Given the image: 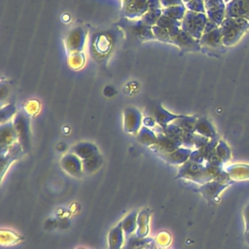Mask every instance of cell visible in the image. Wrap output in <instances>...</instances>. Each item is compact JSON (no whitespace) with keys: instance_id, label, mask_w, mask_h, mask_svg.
I'll use <instances>...</instances> for the list:
<instances>
[{"instance_id":"17","label":"cell","mask_w":249,"mask_h":249,"mask_svg":"<svg viewBox=\"0 0 249 249\" xmlns=\"http://www.w3.org/2000/svg\"><path fill=\"white\" fill-rule=\"evenodd\" d=\"M192 153V149L185 148V147H180L177 150L173 151L172 153L165 154V155H160L162 156V159L169 164L171 165H182L185 163L187 160H189L190 155Z\"/></svg>"},{"instance_id":"46","label":"cell","mask_w":249,"mask_h":249,"mask_svg":"<svg viewBox=\"0 0 249 249\" xmlns=\"http://www.w3.org/2000/svg\"><path fill=\"white\" fill-rule=\"evenodd\" d=\"M182 1H183L184 4H187V3H189L191 0H182Z\"/></svg>"},{"instance_id":"16","label":"cell","mask_w":249,"mask_h":249,"mask_svg":"<svg viewBox=\"0 0 249 249\" xmlns=\"http://www.w3.org/2000/svg\"><path fill=\"white\" fill-rule=\"evenodd\" d=\"M182 115H176L168 112L166 109L162 107L160 103H157L154 108L153 117L155 118L157 124L161 128L166 127L170 123H172L174 120L180 118Z\"/></svg>"},{"instance_id":"14","label":"cell","mask_w":249,"mask_h":249,"mask_svg":"<svg viewBox=\"0 0 249 249\" xmlns=\"http://www.w3.org/2000/svg\"><path fill=\"white\" fill-rule=\"evenodd\" d=\"M234 17L249 19V0H231L226 3V18Z\"/></svg>"},{"instance_id":"3","label":"cell","mask_w":249,"mask_h":249,"mask_svg":"<svg viewBox=\"0 0 249 249\" xmlns=\"http://www.w3.org/2000/svg\"><path fill=\"white\" fill-rule=\"evenodd\" d=\"M15 129L18 133V143L27 153L30 149V117L25 111H19L13 118Z\"/></svg>"},{"instance_id":"6","label":"cell","mask_w":249,"mask_h":249,"mask_svg":"<svg viewBox=\"0 0 249 249\" xmlns=\"http://www.w3.org/2000/svg\"><path fill=\"white\" fill-rule=\"evenodd\" d=\"M149 11L147 0H122L123 16L128 19H138Z\"/></svg>"},{"instance_id":"23","label":"cell","mask_w":249,"mask_h":249,"mask_svg":"<svg viewBox=\"0 0 249 249\" xmlns=\"http://www.w3.org/2000/svg\"><path fill=\"white\" fill-rule=\"evenodd\" d=\"M136 139L144 146L153 147L157 143V133L145 125H142L136 134Z\"/></svg>"},{"instance_id":"37","label":"cell","mask_w":249,"mask_h":249,"mask_svg":"<svg viewBox=\"0 0 249 249\" xmlns=\"http://www.w3.org/2000/svg\"><path fill=\"white\" fill-rule=\"evenodd\" d=\"M195 134L196 132L193 131H184L182 136V146L193 150L195 148Z\"/></svg>"},{"instance_id":"38","label":"cell","mask_w":249,"mask_h":249,"mask_svg":"<svg viewBox=\"0 0 249 249\" xmlns=\"http://www.w3.org/2000/svg\"><path fill=\"white\" fill-rule=\"evenodd\" d=\"M189 160L196 162V163L203 164V161L205 160V158L203 157V155L201 154V152L198 149H195V150H192Z\"/></svg>"},{"instance_id":"27","label":"cell","mask_w":249,"mask_h":249,"mask_svg":"<svg viewBox=\"0 0 249 249\" xmlns=\"http://www.w3.org/2000/svg\"><path fill=\"white\" fill-rule=\"evenodd\" d=\"M197 117L196 116H185L182 115L180 118L174 120L172 123L180 126L184 131H193L195 132L196 124L197 121Z\"/></svg>"},{"instance_id":"42","label":"cell","mask_w":249,"mask_h":249,"mask_svg":"<svg viewBox=\"0 0 249 249\" xmlns=\"http://www.w3.org/2000/svg\"><path fill=\"white\" fill-rule=\"evenodd\" d=\"M143 125L149 127V128H152V127H156L158 125L156 120L154 117H144L143 118V122H142Z\"/></svg>"},{"instance_id":"11","label":"cell","mask_w":249,"mask_h":249,"mask_svg":"<svg viewBox=\"0 0 249 249\" xmlns=\"http://www.w3.org/2000/svg\"><path fill=\"white\" fill-rule=\"evenodd\" d=\"M205 14L219 26L226 18V2L224 0H203Z\"/></svg>"},{"instance_id":"4","label":"cell","mask_w":249,"mask_h":249,"mask_svg":"<svg viewBox=\"0 0 249 249\" xmlns=\"http://www.w3.org/2000/svg\"><path fill=\"white\" fill-rule=\"evenodd\" d=\"M176 178L187 179L199 184H204L209 181L204 172V165L191 160H187L179 166Z\"/></svg>"},{"instance_id":"31","label":"cell","mask_w":249,"mask_h":249,"mask_svg":"<svg viewBox=\"0 0 249 249\" xmlns=\"http://www.w3.org/2000/svg\"><path fill=\"white\" fill-rule=\"evenodd\" d=\"M162 132L166 136L175 140H180V141H182V136L184 134V130L173 123H170L166 127L162 128Z\"/></svg>"},{"instance_id":"21","label":"cell","mask_w":249,"mask_h":249,"mask_svg":"<svg viewBox=\"0 0 249 249\" xmlns=\"http://www.w3.org/2000/svg\"><path fill=\"white\" fill-rule=\"evenodd\" d=\"M195 132L197 134H200L202 136H205L209 139H214V138H218L216 130L214 128V126L212 125V124L204 117L202 118H198L196 124V128H195Z\"/></svg>"},{"instance_id":"35","label":"cell","mask_w":249,"mask_h":249,"mask_svg":"<svg viewBox=\"0 0 249 249\" xmlns=\"http://www.w3.org/2000/svg\"><path fill=\"white\" fill-rule=\"evenodd\" d=\"M185 6L189 11L205 14V6L203 0H191L189 3L185 4Z\"/></svg>"},{"instance_id":"28","label":"cell","mask_w":249,"mask_h":249,"mask_svg":"<svg viewBox=\"0 0 249 249\" xmlns=\"http://www.w3.org/2000/svg\"><path fill=\"white\" fill-rule=\"evenodd\" d=\"M186 12H187V8H186L185 4L162 9V15L169 17L173 19L179 20V21H181L183 19Z\"/></svg>"},{"instance_id":"34","label":"cell","mask_w":249,"mask_h":249,"mask_svg":"<svg viewBox=\"0 0 249 249\" xmlns=\"http://www.w3.org/2000/svg\"><path fill=\"white\" fill-rule=\"evenodd\" d=\"M84 62H85V56L81 52L74 53L70 54V57H69V66L70 67H72L74 69H78L83 66Z\"/></svg>"},{"instance_id":"30","label":"cell","mask_w":249,"mask_h":249,"mask_svg":"<svg viewBox=\"0 0 249 249\" xmlns=\"http://www.w3.org/2000/svg\"><path fill=\"white\" fill-rule=\"evenodd\" d=\"M223 185L217 183V182H207L204 183L200 186V188L198 189V191H200L202 193L203 196H216L222 189H223Z\"/></svg>"},{"instance_id":"39","label":"cell","mask_w":249,"mask_h":249,"mask_svg":"<svg viewBox=\"0 0 249 249\" xmlns=\"http://www.w3.org/2000/svg\"><path fill=\"white\" fill-rule=\"evenodd\" d=\"M209 140H210L209 138L196 133L195 134V149H200V148L204 147L209 142Z\"/></svg>"},{"instance_id":"41","label":"cell","mask_w":249,"mask_h":249,"mask_svg":"<svg viewBox=\"0 0 249 249\" xmlns=\"http://www.w3.org/2000/svg\"><path fill=\"white\" fill-rule=\"evenodd\" d=\"M219 25L213 21L211 18H207L206 20V23H205V26H204V31L203 33H207V32H210L212 30H215L216 28H218Z\"/></svg>"},{"instance_id":"8","label":"cell","mask_w":249,"mask_h":249,"mask_svg":"<svg viewBox=\"0 0 249 249\" xmlns=\"http://www.w3.org/2000/svg\"><path fill=\"white\" fill-rule=\"evenodd\" d=\"M141 112L135 107H127L124 112V129L132 134H137L143 125Z\"/></svg>"},{"instance_id":"9","label":"cell","mask_w":249,"mask_h":249,"mask_svg":"<svg viewBox=\"0 0 249 249\" xmlns=\"http://www.w3.org/2000/svg\"><path fill=\"white\" fill-rule=\"evenodd\" d=\"M86 36L87 31L80 26L75 27L70 31L65 40V47L69 54L82 52L85 45Z\"/></svg>"},{"instance_id":"40","label":"cell","mask_w":249,"mask_h":249,"mask_svg":"<svg viewBox=\"0 0 249 249\" xmlns=\"http://www.w3.org/2000/svg\"><path fill=\"white\" fill-rule=\"evenodd\" d=\"M161 8H169L177 5H184L182 0H160Z\"/></svg>"},{"instance_id":"2","label":"cell","mask_w":249,"mask_h":249,"mask_svg":"<svg viewBox=\"0 0 249 249\" xmlns=\"http://www.w3.org/2000/svg\"><path fill=\"white\" fill-rule=\"evenodd\" d=\"M207 18L206 14L187 10L183 19L181 20V28L195 39L199 40L203 34Z\"/></svg>"},{"instance_id":"13","label":"cell","mask_w":249,"mask_h":249,"mask_svg":"<svg viewBox=\"0 0 249 249\" xmlns=\"http://www.w3.org/2000/svg\"><path fill=\"white\" fill-rule=\"evenodd\" d=\"M182 147V141L172 139L166 136L163 132L157 133V143L151 147L153 150L158 152L160 155H165L172 153L178 148Z\"/></svg>"},{"instance_id":"15","label":"cell","mask_w":249,"mask_h":249,"mask_svg":"<svg viewBox=\"0 0 249 249\" xmlns=\"http://www.w3.org/2000/svg\"><path fill=\"white\" fill-rule=\"evenodd\" d=\"M198 41H199V45L201 47L207 48V49H220V48L224 47L222 32H221L220 27H218L215 30H212L210 32L203 33L201 38Z\"/></svg>"},{"instance_id":"43","label":"cell","mask_w":249,"mask_h":249,"mask_svg":"<svg viewBox=\"0 0 249 249\" xmlns=\"http://www.w3.org/2000/svg\"><path fill=\"white\" fill-rule=\"evenodd\" d=\"M147 1H148L149 10L162 9L161 8V4H160V0H147Z\"/></svg>"},{"instance_id":"10","label":"cell","mask_w":249,"mask_h":249,"mask_svg":"<svg viewBox=\"0 0 249 249\" xmlns=\"http://www.w3.org/2000/svg\"><path fill=\"white\" fill-rule=\"evenodd\" d=\"M18 142V133L15 129L13 121L7 122L0 126V147H1V156L6 154L11 146Z\"/></svg>"},{"instance_id":"33","label":"cell","mask_w":249,"mask_h":249,"mask_svg":"<svg viewBox=\"0 0 249 249\" xmlns=\"http://www.w3.org/2000/svg\"><path fill=\"white\" fill-rule=\"evenodd\" d=\"M152 31H153V34H154L156 40L171 44V39H170L169 33L166 29H164L159 25H154V26H152Z\"/></svg>"},{"instance_id":"19","label":"cell","mask_w":249,"mask_h":249,"mask_svg":"<svg viewBox=\"0 0 249 249\" xmlns=\"http://www.w3.org/2000/svg\"><path fill=\"white\" fill-rule=\"evenodd\" d=\"M71 153L78 156L81 160L88 159L99 153L97 147L89 142H80L71 148Z\"/></svg>"},{"instance_id":"32","label":"cell","mask_w":249,"mask_h":249,"mask_svg":"<svg viewBox=\"0 0 249 249\" xmlns=\"http://www.w3.org/2000/svg\"><path fill=\"white\" fill-rule=\"evenodd\" d=\"M16 106L14 104H7L1 108V124L10 122L12 118H14L17 114Z\"/></svg>"},{"instance_id":"22","label":"cell","mask_w":249,"mask_h":249,"mask_svg":"<svg viewBox=\"0 0 249 249\" xmlns=\"http://www.w3.org/2000/svg\"><path fill=\"white\" fill-rule=\"evenodd\" d=\"M149 221H150V213L148 209L141 210L138 212L137 216V229L135 231V234L139 237H147L150 229H149Z\"/></svg>"},{"instance_id":"20","label":"cell","mask_w":249,"mask_h":249,"mask_svg":"<svg viewBox=\"0 0 249 249\" xmlns=\"http://www.w3.org/2000/svg\"><path fill=\"white\" fill-rule=\"evenodd\" d=\"M154 243V239L150 237H139L134 233L125 236L123 249H141Z\"/></svg>"},{"instance_id":"12","label":"cell","mask_w":249,"mask_h":249,"mask_svg":"<svg viewBox=\"0 0 249 249\" xmlns=\"http://www.w3.org/2000/svg\"><path fill=\"white\" fill-rule=\"evenodd\" d=\"M60 165L66 173L73 177L80 178L84 173L83 160L71 152L62 157L60 160Z\"/></svg>"},{"instance_id":"24","label":"cell","mask_w":249,"mask_h":249,"mask_svg":"<svg viewBox=\"0 0 249 249\" xmlns=\"http://www.w3.org/2000/svg\"><path fill=\"white\" fill-rule=\"evenodd\" d=\"M82 160H83L84 173H87V174H91L96 172L97 170H99V168L103 164V158L99 153Z\"/></svg>"},{"instance_id":"5","label":"cell","mask_w":249,"mask_h":249,"mask_svg":"<svg viewBox=\"0 0 249 249\" xmlns=\"http://www.w3.org/2000/svg\"><path fill=\"white\" fill-rule=\"evenodd\" d=\"M120 25H124L135 38L141 41L155 40V36L152 31V27L146 25L140 18L138 19H128L124 18L121 20Z\"/></svg>"},{"instance_id":"45","label":"cell","mask_w":249,"mask_h":249,"mask_svg":"<svg viewBox=\"0 0 249 249\" xmlns=\"http://www.w3.org/2000/svg\"><path fill=\"white\" fill-rule=\"evenodd\" d=\"M153 244H150V245H148V246H146V247H144V248H141V249H153V246H152Z\"/></svg>"},{"instance_id":"36","label":"cell","mask_w":249,"mask_h":249,"mask_svg":"<svg viewBox=\"0 0 249 249\" xmlns=\"http://www.w3.org/2000/svg\"><path fill=\"white\" fill-rule=\"evenodd\" d=\"M215 151H216V154L221 158V160L223 161L227 160L230 158V150H229L228 146L226 145V143L223 142L222 140L218 141Z\"/></svg>"},{"instance_id":"1","label":"cell","mask_w":249,"mask_h":249,"mask_svg":"<svg viewBox=\"0 0 249 249\" xmlns=\"http://www.w3.org/2000/svg\"><path fill=\"white\" fill-rule=\"evenodd\" d=\"M219 27L222 32L224 47H231L240 40L249 28V19L242 17L225 18Z\"/></svg>"},{"instance_id":"25","label":"cell","mask_w":249,"mask_h":249,"mask_svg":"<svg viewBox=\"0 0 249 249\" xmlns=\"http://www.w3.org/2000/svg\"><path fill=\"white\" fill-rule=\"evenodd\" d=\"M137 216H138V211L133 210L132 212L128 213L121 221V225L125 236H128L135 232L137 229Z\"/></svg>"},{"instance_id":"7","label":"cell","mask_w":249,"mask_h":249,"mask_svg":"<svg viewBox=\"0 0 249 249\" xmlns=\"http://www.w3.org/2000/svg\"><path fill=\"white\" fill-rule=\"evenodd\" d=\"M170 39L171 44L177 46L182 52H199L201 50L199 41L192 37L182 28Z\"/></svg>"},{"instance_id":"29","label":"cell","mask_w":249,"mask_h":249,"mask_svg":"<svg viewBox=\"0 0 249 249\" xmlns=\"http://www.w3.org/2000/svg\"><path fill=\"white\" fill-rule=\"evenodd\" d=\"M162 15V9H159V10H149L148 12H146L142 17H141V20L149 26H154L157 24L159 18H160V16Z\"/></svg>"},{"instance_id":"18","label":"cell","mask_w":249,"mask_h":249,"mask_svg":"<svg viewBox=\"0 0 249 249\" xmlns=\"http://www.w3.org/2000/svg\"><path fill=\"white\" fill-rule=\"evenodd\" d=\"M124 239L125 235L120 222L108 233V249H123Z\"/></svg>"},{"instance_id":"26","label":"cell","mask_w":249,"mask_h":249,"mask_svg":"<svg viewBox=\"0 0 249 249\" xmlns=\"http://www.w3.org/2000/svg\"><path fill=\"white\" fill-rule=\"evenodd\" d=\"M156 25H159V26L166 29L169 33L170 38H171L172 36H174L180 30L181 21L173 19V18H171L169 17H166L164 15H161Z\"/></svg>"},{"instance_id":"44","label":"cell","mask_w":249,"mask_h":249,"mask_svg":"<svg viewBox=\"0 0 249 249\" xmlns=\"http://www.w3.org/2000/svg\"><path fill=\"white\" fill-rule=\"evenodd\" d=\"M160 234H161V236H162V238H161V240H165V239H164V237H163V236H164V234H165V232H160ZM160 234H159V236H158V237H157V240H158V241H157V242H159V243H160V245H161V246H164V245H167V244H168V243H169V241H170V236H169V234H168V235H167V236H166V241H165V243H164V241H160Z\"/></svg>"}]
</instances>
